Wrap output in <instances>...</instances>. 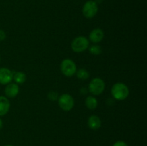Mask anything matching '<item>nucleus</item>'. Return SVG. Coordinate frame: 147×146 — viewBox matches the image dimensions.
I'll return each instance as SVG.
<instances>
[{
  "instance_id": "f257e3e1",
  "label": "nucleus",
  "mask_w": 147,
  "mask_h": 146,
  "mask_svg": "<svg viewBox=\"0 0 147 146\" xmlns=\"http://www.w3.org/2000/svg\"><path fill=\"white\" fill-rule=\"evenodd\" d=\"M111 92L115 100L122 101L129 97V89L124 83L117 82L113 85Z\"/></svg>"
},
{
  "instance_id": "f03ea898",
  "label": "nucleus",
  "mask_w": 147,
  "mask_h": 146,
  "mask_svg": "<svg viewBox=\"0 0 147 146\" xmlns=\"http://www.w3.org/2000/svg\"><path fill=\"white\" fill-rule=\"evenodd\" d=\"M88 47L89 40L84 36H78L76 37L71 43V48L75 52H83Z\"/></svg>"
},
{
  "instance_id": "7ed1b4c3",
  "label": "nucleus",
  "mask_w": 147,
  "mask_h": 146,
  "mask_svg": "<svg viewBox=\"0 0 147 146\" xmlns=\"http://www.w3.org/2000/svg\"><path fill=\"white\" fill-rule=\"evenodd\" d=\"M88 90L93 95H100L105 90L104 81L99 77H96V78L93 79L89 83Z\"/></svg>"
},
{
  "instance_id": "20e7f679",
  "label": "nucleus",
  "mask_w": 147,
  "mask_h": 146,
  "mask_svg": "<svg viewBox=\"0 0 147 146\" xmlns=\"http://www.w3.org/2000/svg\"><path fill=\"white\" fill-rule=\"evenodd\" d=\"M60 70L66 77H72L76 74L77 67L73 60L70 59H65L60 64Z\"/></svg>"
},
{
  "instance_id": "39448f33",
  "label": "nucleus",
  "mask_w": 147,
  "mask_h": 146,
  "mask_svg": "<svg viewBox=\"0 0 147 146\" xmlns=\"http://www.w3.org/2000/svg\"><path fill=\"white\" fill-rule=\"evenodd\" d=\"M98 11V7L96 1L93 0H89L84 4L83 7V14L88 19L93 18L97 14Z\"/></svg>"
},
{
  "instance_id": "423d86ee",
  "label": "nucleus",
  "mask_w": 147,
  "mask_h": 146,
  "mask_svg": "<svg viewBox=\"0 0 147 146\" xmlns=\"http://www.w3.org/2000/svg\"><path fill=\"white\" fill-rule=\"evenodd\" d=\"M57 101L60 107L64 111H70L74 107V99L70 94L67 93L59 96Z\"/></svg>"
},
{
  "instance_id": "0eeeda50",
  "label": "nucleus",
  "mask_w": 147,
  "mask_h": 146,
  "mask_svg": "<svg viewBox=\"0 0 147 146\" xmlns=\"http://www.w3.org/2000/svg\"><path fill=\"white\" fill-rule=\"evenodd\" d=\"M13 72L8 68H0V84H8L12 81Z\"/></svg>"
},
{
  "instance_id": "6e6552de",
  "label": "nucleus",
  "mask_w": 147,
  "mask_h": 146,
  "mask_svg": "<svg viewBox=\"0 0 147 146\" xmlns=\"http://www.w3.org/2000/svg\"><path fill=\"white\" fill-rule=\"evenodd\" d=\"M104 37V32L101 29L96 28L90 31L89 34V40L94 44H97L101 42Z\"/></svg>"
},
{
  "instance_id": "1a4fd4ad",
  "label": "nucleus",
  "mask_w": 147,
  "mask_h": 146,
  "mask_svg": "<svg viewBox=\"0 0 147 146\" xmlns=\"http://www.w3.org/2000/svg\"><path fill=\"white\" fill-rule=\"evenodd\" d=\"M20 92V87L16 83H9L5 87V94L7 97L14 98L17 97Z\"/></svg>"
},
{
  "instance_id": "9d476101",
  "label": "nucleus",
  "mask_w": 147,
  "mask_h": 146,
  "mask_svg": "<svg viewBox=\"0 0 147 146\" xmlns=\"http://www.w3.org/2000/svg\"><path fill=\"white\" fill-rule=\"evenodd\" d=\"M88 126L90 127L91 130H97L101 127V120L100 118L97 115L90 116L88 120Z\"/></svg>"
},
{
  "instance_id": "9b49d317",
  "label": "nucleus",
  "mask_w": 147,
  "mask_h": 146,
  "mask_svg": "<svg viewBox=\"0 0 147 146\" xmlns=\"http://www.w3.org/2000/svg\"><path fill=\"white\" fill-rule=\"evenodd\" d=\"M10 108V102L8 99L4 96H0V116L5 115Z\"/></svg>"
},
{
  "instance_id": "f8f14e48",
  "label": "nucleus",
  "mask_w": 147,
  "mask_h": 146,
  "mask_svg": "<svg viewBox=\"0 0 147 146\" xmlns=\"http://www.w3.org/2000/svg\"><path fill=\"white\" fill-rule=\"evenodd\" d=\"M85 104L89 110H95L98 107V100L93 96H88L85 100Z\"/></svg>"
},
{
  "instance_id": "ddd939ff",
  "label": "nucleus",
  "mask_w": 147,
  "mask_h": 146,
  "mask_svg": "<svg viewBox=\"0 0 147 146\" xmlns=\"http://www.w3.org/2000/svg\"><path fill=\"white\" fill-rule=\"evenodd\" d=\"M13 80H14L16 84H22L25 82L27 80V76L22 72H17L13 74Z\"/></svg>"
},
{
  "instance_id": "4468645a",
  "label": "nucleus",
  "mask_w": 147,
  "mask_h": 146,
  "mask_svg": "<svg viewBox=\"0 0 147 146\" xmlns=\"http://www.w3.org/2000/svg\"><path fill=\"white\" fill-rule=\"evenodd\" d=\"M76 74L78 78L81 80H86L90 77V73H89V72L84 68L79 69L78 70L76 71Z\"/></svg>"
},
{
  "instance_id": "2eb2a0df",
  "label": "nucleus",
  "mask_w": 147,
  "mask_h": 146,
  "mask_svg": "<svg viewBox=\"0 0 147 146\" xmlns=\"http://www.w3.org/2000/svg\"><path fill=\"white\" fill-rule=\"evenodd\" d=\"M89 52L90 54H93V55H99L101 54L102 49L100 46L98 45V44H93L89 47Z\"/></svg>"
},
{
  "instance_id": "dca6fc26",
  "label": "nucleus",
  "mask_w": 147,
  "mask_h": 146,
  "mask_svg": "<svg viewBox=\"0 0 147 146\" xmlns=\"http://www.w3.org/2000/svg\"><path fill=\"white\" fill-rule=\"evenodd\" d=\"M58 97H59V94L57 92L51 91L47 94V98L52 102H54V101H56V100H58Z\"/></svg>"
},
{
  "instance_id": "f3484780",
  "label": "nucleus",
  "mask_w": 147,
  "mask_h": 146,
  "mask_svg": "<svg viewBox=\"0 0 147 146\" xmlns=\"http://www.w3.org/2000/svg\"><path fill=\"white\" fill-rule=\"evenodd\" d=\"M113 146H128V145L124 141H121V140H119V141L116 142L113 144Z\"/></svg>"
},
{
  "instance_id": "a211bd4d",
  "label": "nucleus",
  "mask_w": 147,
  "mask_h": 146,
  "mask_svg": "<svg viewBox=\"0 0 147 146\" xmlns=\"http://www.w3.org/2000/svg\"><path fill=\"white\" fill-rule=\"evenodd\" d=\"M6 33L5 31H3V30L0 29V41H3L6 39Z\"/></svg>"
},
{
  "instance_id": "6ab92c4d",
  "label": "nucleus",
  "mask_w": 147,
  "mask_h": 146,
  "mask_svg": "<svg viewBox=\"0 0 147 146\" xmlns=\"http://www.w3.org/2000/svg\"><path fill=\"white\" fill-rule=\"evenodd\" d=\"M80 92L81 94H86L88 92V90L86 87H82L80 90Z\"/></svg>"
},
{
  "instance_id": "aec40b11",
  "label": "nucleus",
  "mask_w": 147,
  "mask_h": 146,
  "mask_svg": "<svg viewBox=\"0 0 147 146\" xmlns=\"http://www.w3.org/2000/svg\"><path fill=\"white\" fill-rule=\"evenodd\" d=\"M2 127H3V122H2V120L0 119V130H1Z\"/></svg>"
},
{
  "instance_id": "412c9836",
  "label": "nucleus",
  "mask_w": 147,
  "mask_h": 146,
  "mask_svg": "<svg viewBox=\"0 0 147 146\" xmlns=\"http://www.w3.org/2000/svg\"><path fill=\"white\" fill-rule=\"evenodd\" d=\"M5 146H13V145H7Z\"/></svg>"
},
{
  "instance_id": "4be33fe9",
  "label": "nucleus",
  "mask_w": 147,
  "mask_h": 146,
  "mask_svg": "<svg viewBox=\"0 0 147 146\" xmlns=\"http://www.w3.org/2000/svg\"><path fill=\"white\" fill-rule=\"evenodd\" d=\"M0 60H1V59H0Z\"/></svg>"
}]
</instances>
